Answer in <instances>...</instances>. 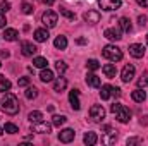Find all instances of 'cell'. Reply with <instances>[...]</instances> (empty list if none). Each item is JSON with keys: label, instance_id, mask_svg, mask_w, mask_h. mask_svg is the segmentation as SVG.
I'll return each instance as SVG.
<instances>
[{"label": "cell", "instance_id": "cell-1", "mask_svg": "<svg viewBox=\"0 0 148 146\" xmlns=\"http://www.w3.org/2000/svg\"><path fill=\"white\" fill-rule=\"evenodd\" d=\"M0 107H2V110H3L5 113L16 115V113L19 112V102H17V98H16L12 93H7V91H5L2 102H0Z\"/></svg>", "mask_w": 148, "mask_h": 146}, {"label": "cell", "instance_id": "cell-2", "mask_svg": "<svg viewBox=\"0 0 148 146\" xmlns=\"http://www.w3.org/2000/svg\"><path fill=\"white\" fill-rule=\"evenodd\" d=\"M110 112L115 113V119H117L121 124H127L129 119H131V112H129V108H126V107L121 105V103H114V105L110 107Z\"/></svg>", "mask_w": 148, "mask_h": 146}, {"label": "cell", "instance_id": "cell-3", "mask_svg": "<svg viewBox=\"0 0 148 146\" xmlns=\"http://www.w3.org/2000/svg\"><path fill=\"white\" fill-rule=\"evenodd\" d=\"M102 53H103V57L109 59L110 62H119V60L122 59V52H121V48H117L115 45H107V46H103Z\"/></svg>", "mask_w": 148, "mask_h": 146}, {"label": "cell", "instance_id": "cell-4", "mask_svg": "<svg viewBox=\"0 0 148 146\" xmlns=\"http://www.w3.org/2000/svg\"><path fill=\"white\" fill-rule=\"evenodd\" d=\"M57 21H59V16L53 10H47L41 16V23L45 24V28H55L57 26Z\"/></svg>", "mask_w": 148, "mask_h": 146}, {"label": "cell", "instance_id": "cell-5", "mask_svg": "<svg viewBox=\"0 0 148 146\" xmlns=\"http://www.w3.org/2000/svg\"><path fill=\"white\" fill-rule=\"evenodd\" d=\"M98 5H100L102 10L112 12V10H117L122 5V0H98Z\"/></svg>", "mask_w": 148, "mask_h": 146}, {"label": "cell", "instance_id": "cell-6", "mask_svg": "<svg viewBox=\"0 0 148 146\" xmlns=\"http://www.w3.org/2000/svg\"><path fill=\"white\" fill-rule=\"evenodd\" d=\"M90 117L95 120V122H102L103 120V117H105V110L102 105H93L91 108H90Z\"/></svg>", "mask_w": 148, "mask_h": 146}, {"label": "cell", "instance_id": "cell-7", "mask_svg": "<svg viewBox=\"0 0 148 146\" xmlns=\"http://www.w3.org/2000/svg\"><path fill=\"white\" fill-rule=\"evenodd\" d=\"M103 131H105V134L102 136V143H105V145H112V143L117 139V131H114L110 126H105Z\"/></svg>", "mask_w": 148, "mask_h": 146}, {"label": "cell", "instance_id": "cell-8", "mask_svg": "<svg viewBox=\"0 0 148 146\" xmlns=\"http://www.w3.org/2000/svg\"><path fill=\"white\" fill-rule=\"evenodd\" d=\"M145 52H147V48H145L143 45H140V43L129 45V55L134 57V59H141V57L145 55Z\"/></svg>", "mask_w": 148, "mask_h": 146}, {"label": "cell", "instance_id": "cell-9", "mask_svg": "<svg viewBox=\"0 0 148 146\" xmlns=\"http://www.w3.org/2000/svg\"><path fill=\"white\" fill-rule=\"evenodd\" d=\"M21 50H23V55L24 57H33L38 52V48L31 41H21Z\"/></svg>", "mask_w": 148, "mask_h": 146}, {"label": "cell", "instance_id": "cell-10", "mask_svg": "<svg viewBox=\"0 0 148 146\" xmlns=\"http://www.w3.org/2000/svg\"><path fill=\"white\" fill-rule=\"evenodd\" d=\"M134 72H136L134 65L127 64V65L122 69V72H121V79H122L124 83H129V81H133V77H134Z\"/></svg>", "mask_w": 148, "mask_h": 146}, {"label": "cell", "instance_id": "cell-11", "mask_svg": "<svg viewBox=\"0 0 148 146\" xmlns=\"http://www.w3.org/2000/svg\"><path fill=\"white\" fill-rule=\"evenodd\" d=\"M74 138H76V132L73 129H62L59 132V141L60 143H71V141H74Z\"/></svg>", "mask_w": 148, "mask_h": 146}, {"label": "cell", "instance_id": "cell-12", "mask_svg": "<svg viewBox=\"0 0 148 146\" xmlns=\"http://www.w3.org/2000/svg\"><path fill=\"white\" fill-rule=\"evenodd\" d=\"M52 131V126L50 124H47V122H36V124H33V132H40V134H48Z\"/></svg>", "mask_w": 148, "mask_h": 146}, {"label": "cell", "instance_id": "cell-13", "mask_svg": "<svg viewBox=\"0 0 148 146\" xmlns=\"http://www.w3.org/2000/svg\"><path fill=\"white\" fill-rule=\"evenodd\" d=\"M103 35H105V38H109V40H112V41H119V40L122 38L119 28H107Z\"/></svg>", "mask_w": 148, "mask_h": 146}, {"label": "cell", "instance_id": "cell-14", "mask_svg": "<svg viewBox=\"0 0 148 146\" xmlns=\"http://www.w3.org/2000/svg\"><path fill=\"white\" fill-rule=\"evenodd\" d=\"M84 21L90 23V24L100 23V12H97V10H88V12H84Z\"/></svg>", "mask_w": 148, "mask_h": 146}, {"label": "cell", "instance_id": "cell-15", "mask_svg": "<svg viewBox=\"0 0 148 146\" xmlns=\"http://www.w3.org/2000/svg\"><path fill=\"white\" fill-rule=\"evenodd\" d=\"M69 102H71L73 110H79L81 108V103H79V91H77V89H73V91L69 93Z\"/></svg>", "mask_w": 148, "mask_h": 146}, {"label": "cell", "instance_id": "cell-16", "mask_svg": "<svg viewBox=\"0 0 148 146\" xmlns=\"http://www.w3.org/2000/svg\"><path fill=\"white\" fill-rule=\"evenodd\" d=\"M131 98H133L136 103H141V102H145V100H147V91H145V89H141V88H138V89H134V91L131 93Z\"/></svg>", "mask_w": 148, "mask_h": 146}, {"label": "cell", "instance_id": "cell-17", "mask_svg": "<svg viewBox=\"0 0 148 146\" xmlns=\"http://www.w3.org/2000/svg\"><path fill=\"white\" fill-rule=\"evenodd\" d=\"M48 29L47 28H40V29H36L35 31V40H36L38 43H45L47 40H48Z\"/></svg>", "mask_w": 148, "mask_h": 146}, {"label": "cell", "instance_id": "cell-18", "mask_svg": "<svg viewBox=\"0 0 148 146\" xmlns=\"http://www.w3.org/2000/svg\"><path fill=\"white\" fill-rule=\"evenodd\" d=\"M86 84L91 86V88H100L102 86V81H100V77L97 74H88L86 76Z\"/></svg>", "mask_w": 148, "mask_h": 146}, {"label": "cell", "instance_id": "cell-19", "mask_svg": "<svg viewBox=\"0 0 148 146\" xmlns=\"http://www.w3.org/2000/svg\"><path fill=\"white\" fill-rule=\"evenodd\" d=\"M66 86H67V79L66 77H57L55 81H53V91H57V93H60V91H64L66 89Z\"/></svg>", "mask_w": 148, "mask_h": 146}, {"label": "cell", "instance_id": "cell-20", "mask_svg": "<svg viewBox=\"0 0 148 146\" xmlns=\"http://www.w3.org/2000/svg\"><path fill=\"white\" fill-rule=\"evenodd\" d=\"M102 71H103V74L109 77V79H112V77H115V74H117V69H115V64H105L103 67H102Z\"/></svg>", "mask_w": 148, "mask_h": 146}, {"label": "cell", "instance_id": "cell-21", "mask_svg": "<svg viewBox=\"0 0 148 146\" xmlns=\"http://www.w3.org/2000/svg\"><path fill=\"white\" fill-rule=\"evenodd\" d=\"M119 28H121V31H124V33H129V31L133 29L131 21H129L127 17H121V19H119Z\"/></svg>", "mask_w": 148, "mask_h": 146}, {"label": "cell", "instance_id": "cell-22", "mask_svg": "<svg viewBox=\"0 0 148 146\" xmlns=\"http://www.w3.org/2000/svg\"><path fill=\"white\" fill-rule=\"evenodd\" d=\"M83 141H84V145H88V146H93L97 141H98V138H97V132H86L84 134V138H83Z\"/></svg>", "mask_w": 148, "mask_h": 146}, {"label": "cell", "instance_id": "cell-23", "mask_svg": "<svg viewBox=\"0 0 148 146\" xmlns=\"http://www.w3.org/2000/svg\"><path fill=\"white\" fill-rule=\"evenodd\" d=\"M19 36V33L16 31V29H12V28H7L5 31H3V38L7 40V41H16Z\"/></svg>", "mask_w": 148, "mask_h": 146}, {"label": "cell", "instance_id": "cell-24", "mask_svg": "<svg viewBox=\"0 0 148 146\" xmlns=\"http://www.w3.org/2000/svg\"><path fill=\"white\" fill-rule=\"evenodd\" d=\"M40 79H41L43 83H50V81H53V72L45 67V69L41 71V74H40Z\"/></svg>", "mask_w": 148, "mask_h": 146}, {"label": "cell", "instance_id": "cell-25", "mask_svg": "<svg viewBox=\"0 0 148 146\" xmlns=\"http://www.w3.org/2000/svg\"><path fill=\"white\" fill-rule=\"evenodd\" d=\"M28 119H29V122H31V124H36V122H41V120H43V113H41V112H38V110L29 112Z\"/></svg>", "mask_w": 148, "mask_h": 146}, {"label": "cell", "instance_id": "cell-26", "mask_svg": "<svg viewBox=\"0 0 148 146\" xmlns=\"http://www.w3.org/2000/svg\"><path fill=\"white\" fill-rule=\"evenodd\" d=\"M53 45H55V48H59V50H64L66 46H67V38L66 36H59L55 38V41H53Z\"/></svg>", "mask_w": 148, "mask_h": 146}, {"label": "cell", "instance_id": "cell-27", "mask_svg": "<svg viewBox=\"0 0 148 146\" xmlns=\"http://www.w3.org/2000/svg\"><path fill=\"white\" fill-rule=\"evenodd\" d=\"M66 120H67V117H66V115H53V117H52V126L60 127V126H64V124H66Z\"/></svg>", "mask_w": 148, "mask_h": 146}, {"label": "cell", "instance_id": "cell-28", "mask_svg": "<svg viewBox=\"0 0 148 146\" xmlns=\"http://www.w3.org/2000/svg\"><path fill=\"white\" fill-rule=\"evenodd\" d=\"M100 96H102V100H109V98H110L112 96V86L110 84H103V86H102Z\"/></svg>", "mask_w": 148, "mask_h": 146}, {"label": "cell", "instance_id": "cell-29", "mask_svg": "<svg viewBox=\"0 0 148 146\" xmlns=\"http://www.w3.org/2000/svg\"><path fill=\"white\" fill-rule=\"evenodd\" d=\"M10 86H12V84H10V81H9L7 77H3V76H2V77H0V91H2V93H5V91H9V89H10Z\"/></svg>", "mask_w": 148, "mask_h": 146}, {"label": "cell", "instance_id": "cell-30", "mask_svg": "<svg viewBox=\"0 0 148 146\" xmlns=\"http://www.w3.org/2000/svg\"><path fill=\"white\" fill-rule=\"evenodd\" d=\"M3 131H5V132H9V134H16V132H19L17 126H16V124H12V122H7V124L3 126Z\"/></svg>", "mask_w": 148, "mask_h": 146}, {"label": "cell", "instance_id": "cell-31", "mask_svg": "<svg viewBox=\"0 0 148 146\" xmlns=\"http://www.w3.org/2000/svg\"><path fill=\"white\" fill-rule=\"evenodd\" d=\"M33 64H35V67H40V69H45V67L48 65V62H47L45 57H36V59L33 60Z\"/></svg>", "mask_w": 148, "mask_h": 146}, {"label": "cell", "instance_id": "cell-32", "mask_svg": "<svg viewBox=\"0 0 148 146\" xmlns=\"http://www.w3.org/2000/svg\"><path fill=\"white\" fill-rule=\"evenodd\" d=\"M36 96H38V89L35 86H29V88L26 89V98H28V100H35Z\"/></svg>", "mask_w": 148, "mask_h": 146}, {"label": "cell", "instance_id": "cell-33", "mask_svg": "<svg viewBox=\"0 0 148 146\" xmlns=\"http://www.w3.org/2000/svg\"><path fill=\"white\" fill-rule=\"evenodd\" d=\"M86 67H88L90 71H98V69H100V62L95 60V59H90V60L86 62Z\"/></svg>", "mask_w": 148, "mask_h": 146}, {"label": "cell", "instance_id": "cell-34", "mask_svg": "<svg viewBox=\"0 0 148 146\" xmlns=\"http://www.w3.org/2000/svg\"><path fill=\"white\" fill-rule=\"evenodd\" d=\"M148 84V71H143L141 77L138 79V88H145Z\"/></svg>", "mask_w": 148, "mask_h": 146}, {"label": "cell", "instance_id": "cell-35", "mask_svg": "<svg viewBox=\"0 0 148 146\" xmlns=\"http://www.w3.org/2000/svg\"><path fill=\"white\" fill-rule=\"evenodd\" d=\"M55 69H57V72L59 74H64L66 71H67V65H66V62L57 60V62H55Z\"/></svg>", "mask_w": 148, "mask_h": 146}, {"label": "cell", "instance_id": "cell-36", "mask_svg": "<svg viewBox=\"0 0 148 146\" xmlns=\"http://www.w3.org/2000/svg\"><path fill=\"white\" fill-rule=\"evenodd\" d=\"M60 16H64V17H67V19H71V21L76 19V14L71 12V10H67V9H60Z\"/></svg>", "mask_w": 148, "mask_h": 146}, {"label": "cell", "instance_id": "cell-37", "mask_svg": "<svg viewBox=\"0 0 148 146\" xmlns=\"http://www.w3.org/2000/svg\"><path fill=\"white\" fill-rule=\"evenodd\" d=\"M21 7H23V12H24V14H31V12H33V5L28 3V2H23Z\"/></svg>", "mask_w": 148, "mask_h": 146}, {"label": "cell", "instance_id": "cell-38", "mask_svg": "<svg viewBox=\"0 0 148 146\" xmlns=\"http://www.w3.org/2000/svg\"><path fill=\"white\" fill-rule=\"evenodd\" d=\"M141 141H143L141 138H129V139H127L126 143H127V146H133V145H140Z\"/></svg>", "mask_w": 148, "mask_h": 146}, {"label": "cell", "instance_id": "cell-39", "mask_svg": "<svg viewBox=\"0 0 148 146\" xmlns=\"http://www.w3.org/2000/svg\"><path fill=\"white\" fill-rule=\"evenodd\" d=\"M17 84H19L21 88H24V86H28V84H29V79H28V77H21V79L17 81Z\"/></svg>", "mask_w": 148, "mask_h": 146}, {"label": "cell", "instance_id": "cell-40", "mask_svg": "<svg viewBox=\"0 0 148 146\" xmlns=\"http://www.w3.org/2000/svg\"><path fill=\"white\" fill-rule=\"evenodd\" d=\"M9 9H10V3H9V2H2V3H0V10H2V12H7Z\"/></svg>", "mask_w": 148, "mask_h": 146}, {"label": "cell", "instance_id": "cell-41", "mask_svg": "<svg viewBox=\"0 0 148 146\" xmlns=\"http://www.w3.org/2000/svg\"><path fill=\"white\" fill-rule=\"evenodd\" d=\"M5 24H7V21H5V16H3V12L0 10V28H5Z\"/></svg>", "mask_w": 148, "mask_h": 146}, {"label": "cell", "instance_id": "cell-42", "mask_svg": "<svg viewBox=\"0 0 148 146\" xmlns=\"http://www.w3.org/2000/svg\"><path fill=\"white\" fill-rule=\"evenodd\" d=\"M138 23H140V26H145V24H147V17H145V16H140V17H138Z\"/></svg>", "mask_w": 148, "mask_h": 146}, {"label": "cell", "instance_id": "cell-43", "mask_svg": "<svg viewBox=\"0 0 148 146\" xmlns=\"http://www.w3.org/2000/svg\"><path fill=\"white\" fill-rule=\"evenodd\" d=\"M112 95L119 98V96H121V89H119V88H112Z\"/></svg>", "mask_w": 148, "mask_h": 146}, {"label": "cell", "instance_id": "cell-44", "mask_svg": "<svg viewBox=\"0 0 148 146\" xmlns=\"http://www.w3.org/2000/svg\"><path fill=\"white\" fill-rule=\"evenodd\" d=\"M9 55H10V53H9V50H0V57H2V59H7Z\"/></svg>", "mask_w": 148, "mask_h": 146}, {"label": "cell", "instance_id": "cell-45", "mask_svg": "<svg viewBox=\"0 0 148 146\" xmlns=\"http://www.w3.org/2000/svg\"><path fill=\"white\" fill-rule=\"evenodd\" d=\"M138 2V5H141V7H148V0H136Z\"/></svg>", "mask_w": 148, "mask_h": 146}, {"label": "cell", "instance_id": "cell-46", "mask_svg": "<svg viewBox=\"0 0 148 146\" xmlns=\"http://www.w3.org/2000/svg\"><path fill=\"white\" fill-rule=\"evenodd\" d=\"M76 43H77V45H84V43H86V38H77Z\"/></svg>", "mask_w": 148, "mask_h": 146}, {"label": "cell", "instance_id": "cell-47", "mask_svg": "<svg viewBox=\"0 0 148 146\" xmlns=\"http://www.w3.org/2000/svg\"><path fill=\"white\" fill-rule=\"evenodd\" d=\"M41 2H43V3H45V5H52V3H53V2H55V0H41Z\"/></svg>", "mask_w": 148, "mask_h": 146}, {"label": "cell", "instance_id": "cell-48", "mask_svg": "<svg viewBox=\"0 0 148 146\" xmlns=\"http://www.w3.org/2000/svg\"><path fill=\"white\" fill-rule=\"evenodd\" d=\"M2 131H3V129H0V134H2Z\"/></svg>", "mask_w": 148, "mask_h": 146}, {"label": "cell", "instance_id": "cell-49", "mask_svg": "<svg viewBox=\"0 0 148 146\" xmlns=\"http://www.w3.org/2000/svg\"><path fill=\"white\" fill-rule=\"evenodd\" d=\"M147 43H148V36H147Z\"/></svg>", "mask_w": 148, "mask_h": 146}, {"label": "cell", "instance_id": "cell-50", "mask_svg": "<svg viewBox=\"0 0 148 146\" xmlns=\"http://www.w3.org/2000/svg\"><path fill=\"white\" fill-rule=\"evenodd\" d=\"M0 67H2V64H0Z\"/></svg>", "mask_w": 148, "mask_h": 146}]
</instances>
